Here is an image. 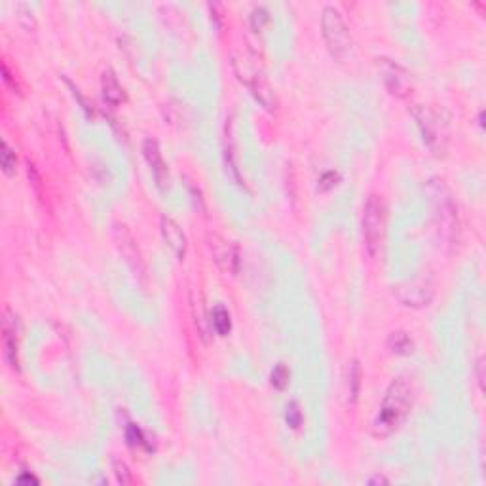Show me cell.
Listing matches in <instances>:
<instances>
[{
    "instance_id": "cell-13",
    "label": "cell",
    "mask_w": 486,
    "mask_h": 486,
    "mask_svg": "<svg viewBox=\"0 0 486 486\" xmlns=\"http://www.w3.org/2000/svg\"><path fill=\"white\" fill-rule=\"evenodd\" d=\"M160 230H162V237L167 243V247L173 251V255L179 258V260H185L188 243H186V236L183 228L179 226V222L171 219V217H167V215H162Z\"/></svg>"
},
{
    "instance_id": "cell-14",
    "label": "cell",
    "mask_w": 486,
    "mask_h": 486,
    "mask_svg": "<svg viewBox=\"0 0 486 486\" xmlns=\"http://www.w3.org/2000/svg\"><path fill=\"white\" fill-rule=\"evenodd\" d=\"M344 380H346V399H348V403H355L359 392H361V363L358 359L348 361Z\"/></svg>"
},
{
    "instance_id": "cell-12",
    "label": "cell",
    "mask_w": 486,
    "mask_h": 486,
    "mask_svg": "<svg viewBox=\"0 0 486 486\" xmlns=\"http://www.w3.org/2000/svg\"><path fill=\"white\" fill-rule=\"evenodd\" d=\"M143 154L146 164L151 165V171L156 179V185L165 190L169 186V169H167V164H165L164 156H162V151H160V144H158L156 139H144L143 143Z\"/></svg>"
},
{
    "instance_id": "cell-24",
    "label": "cell",
    "mask_w": 486,
    "mask_h": 486,
    "mask_svg": "<svg viewBox=\"0 0 486 486\" xmlns=\"http://www.w3.org/2000/svg\"><path fill=\"white\" fill-rule=\"evenodd\" d=\"M126 439L131 446H143L144 444V435L141 429L137 428L135 424H129L126 428Z\"/></svg>"
},
{
    "instance_id": "cell-23",
    "label": "cell",
    "mask_w": 486,
    "mask_h": 486,
    "mask_svg": "<svg viewBox=\"0 0 486 486\" xmlns=\"http://www.w3.org/2000/svg\"><path fill=\"white\" fill-rule=\"evenodd\" d=\"M340 183V175L338 171H325L317 181V192H329L330 188H335L336 185Z\"/></svg>"
},
{
    "instance_id": "cell-7",
    "label": "cell",
    "mask_w": 486,
    "mask_h": 486,
    "mask_svg": "<svg viewBox=\"0 0 486 486\" xmlns=\"http://www.w3.org/2000/svg\"><path fill=\"white\" fill-rule=\"evenodd\" d=\"M395 299L407 308H428L435 299V285L428 278L410 279L394 287Z\"/></svg>"
},
{
    "instance_id": "cell-3",
    "label": "cell",
    "mask_w": 486,
    "mask_h": 486,
    "mask_svg": "<svg viewBox=\"0 0 486 486\" xmlns=\"http://www.w3.org/2000/svg\"><path fill=\"white\" fill-rule=\"evenodd\" d=\"M414 120L420 128L424 143L428 144L429 151L443 156L449 144V122L446 116L443 115V110L433 107H424V105H416L412 108Z\"/></svg>"
},
{
    "instance_id": "cell-18",
    "label": "cell",
    "mask_w": 486,
    "mask_h": 486,
    "mask_svg": "<svg viewBox=\"0 0 486 486\" xmlns=\"http://www.w3.org/2000/svg\"><path fill=\"white\" fill-rule=\"evenodd\" d=\"M0 165H2V171L6 173L8 177H12L15 173V165H17V158H15L14 149L2 141V152H0Z\"/></svg>"
},
{
    "instance_id": "cell-2",
    "label": "cell",
    "mask_w": 486,
    "mask_h": 486,
    "mask_svg": "<svg viewBox=\"0 0 486 486\" xmlns=\"http://www.w3.org/2000/svg\"><path fill=\"white\" fill-rule=\"evenodd\" d=\"M426 192H428L431 219H433L439 242L443 247H454L460 237V219H458V206L451 188L443 179L433 177L428 181Z\"/></svg>"
},
{
    "instance_id": "cell-10",
    "label": "cell",
    "mask_w": 486,
    "mask_h": 486,
    "mask_svg": "<svg viewBox=\"0 0 486 486\" xmlns=\"http://www.w3.org/2000/svg\"><path fill=\"white\" fill-rule=\"evenodd\" d=\"M115 240L126 265L131 268V272L135 274L137 278L146 279V266H144L143 255L137 247L135 237L131 236V232L124 224H115Z\"/></svg>"
},
{
    "instance_id": "cell-5",
    "label": "cell",
    "mask_w": 486,
    "mask_h": 486,
    "mask_svg": "<svg viewBox=\"0 0 486 486\" xmlns=\"http://www.w3.org/2000/svg\"><path fill=\"white\" fill-rule=\"evenodd\" d=\"M232 67H234V72L237 74V78L242 80L245 86L249 87L253 97L266 108L274 112L278 108V97H276V92L272 90V86L268 84V80L260 74L258 71H255L245 59L234 58L232 59Z\"/></svg>"
},
{
    "instance_id": "cell-17",
    "label": "cell",
    "mask_w": 486,
    "mask_h": 486,
    "mask_svg": "<svg viewBox=\"0 0 486 486\" xmlns=\"http://www.w3.org/2000/svg\"><path fill=\"white\" fill-rule=\"evenodd\" d=\"M211 327L215 333L221 336H228L232 330V319H230L228 310L224 306H215L211 312Z\"/></svg>"
},
{
    "instance_id": "cell-1",
    "label": "cell",
    "mask_w": 486,
    "mask_h": 486,
    "mask_svg": "<svg viewBox=\"0 0 486 486\" xmlns=\"http://www.w3.org/2000/svg\"><path fill=\"white\" fill-rule=\"evenodd\" d=\"M414 403V387L408 378L399 376L395 378L389 387L386 389V395L382 399V405L378 408V414L372 422V435L389 437L401 428V424L407 420L410 414V408Z\"/></svg>"
},
{
    "instance_id": "cell-6",
    "label": "cell",
    "mask_w": 486,
    "mask_h": 486,
    "mask_svg": "<svg viewBox=\"0 0 486 486\" xmlns=\"http://www.w3.org/2000/svg\"><path fill=\"white\" fill-rule=\"evenodd\" d=\"M384 226H386V209L378 196H371L367 206H364L363 215V236L364 247L369 255L374 257L382 247L384 240Z\"/></svg>"
},
{
    "instance_id": "cell-22",
    "label": "cell",
    "mask_w": 486,
    "mask_h": 486,
    "mask_svg": "<svg viewBox=\"0 0 486 486\" xmlns=\"http://www.w3.org/2000/svg\"><path fill=\"white\" fill-rule=\"evenodd\" d=\"M112 469H115V477L120 485H131V483H133V475H131V471H129V467L126 462L115 460V462H112Z\"/></svg>"
},
{
    "instance_id": "cell-21",
    "label": "cell",
    "mask_w": 486,
    "mask_h": 486,
    "mask_svg": "<svg viewBox=\"0 0 486 486\" xmlns=\"http://www.w3.org/2000/svg\"><path fill=\"white\" fill-rule=\"evenodd\" d=\"M249 19H251V27L257 31V33H260V31L265 29L266 25H268V22H270V14H268V10H266L265 6H257V8H253Z\"/></svg>"
},
{
    "instance_id": "cell-25",
    "label": "cell",
    "mask_w": 486,
    "mask_h": 486,
    "mask_svg": "<svg viewBox=\"0 0 486 486\" xmlns=\"http://www.w3.org/2000/svg\"><path fill=\"white\" fill-rule=\"evenodd\" d=\"M2 76H4V82H6L8 86L12 87L14 92H17V90H19V87H17V82H15V78L12 76V72H10V67H8L6 61L2 63Z\"/></svg>"
},
{
    "instance_id": "cell-16",
    "label": "cell",
    "mask_w": 486,
    "mask_h": 486,
    "mask_svg": "<svg viewBox=\"0 0 486 486\" xmlns=\"http://www.w3.org/2000/svg\"><path fill=\"white\" fill-rule=\"evenodd\" d=\"M387 350L395 355H410L414 351V340L407 330H394L387 336Z\"/></svg>"
},
{
    "instance_id": "cell-19",
    "label": "cell",
    "mask_w": 486,
    "mask_h": 486,
    "mask_svg": "<svg viewBox=\"0 0 486 486\" xmlns=\"http://www.w3.org/2000/svg\"><path fill=\"white\" fill-rule=\"evenodd\" d=\"M302 420H304V414H302V408L299 405V401H289L285 407V422L291 429H299L302 426Z\"/></svg>"
},
{
    "instance_id": "cell-26",
    "label": "cell",
    "mask_w": 486,
    "mask_h": 486,
    "mask_svg": "<svg viewBox=\"0 0 486 486\" xmlns=\"http://www.w3.org/2000/svg\"><path fill=\"white\" fill-rule=\"evenodd\" d=\"M15 483H17V485H38L40 480L36 479L35 475H31V473H22V475L15 479Z\"/></svg>"
},
{
    "instance_id": "cell-15",
    "label": "cell",
    "mask_w": 486,
    "mask_h": 486,
    "mask_svg": "<svg viewBox=\"0 0 486 486\" xmlns=\"http://www.w3.org/2000/svg\"><path fill=\"white\" fill-rule=\"evenodd\" d=\"M101 90H103V97L110 107H118L124 101V90H122L120 82H118L116 74L110 69L103 72V76H101Z\"/></svg>"
},
{
    "instance_id": "cell-28",
    "label": "cell",
    "mask_w": 486,
    "mask_h": 486,
    "mask_svg": "<svg viewBox=\"0 0 486 486\" xmlns=\"http://www.w3.org/2000/svg\"><path fill=\"white\" fill-rule=\"evenodd\" d=\"M477 382H479L480 389L485 386V358H480L477 361Z\"/></svg>"
},
{
    "instance_id": "cell-11",
    "label": "cell",
    "mask_w": 486,
    "mask_h": 486,
    "mask_svg": "<svg viewBox=\"0 0 486 486\" xmlns=\"http://www.w3.org/2000/svg\"><path fill=\"white\" fill-rule=\"evenodd\" d=\"M17 338H19V319H17L15 312H12L6 306L2 312V344H4V359L12 371H19Z\"/></svg>"
},
{
    "instance_id": "cell-9",
    "label": "cell",
    "mask_w": 486,
    "mask_h": 486,
    "mask_svg": "<svg viewBox=\"0 0 486 486\" xmlns=\"http://www.w3.org/2000/svg\"><path fill=\"white\" fill-rule=\"evenodd\" d=\"M376 61H378V71L382 74V80H384L389 93L395 95V97H401V99L408 97L410 92H412L410 72L405 67H401L399 63H395V61L387 58H380Z\"/></svg>"
},
{
    "instance_id": "cell-8",
    "label": "cell",
    "mask_w": 486,
    "mask_h": 486,
    "mask_svg": "<svg viewBox=\"0 0 486 486\" xmlns=\"http://www.w3.org/2000/svg\"><path fill=\"white\" fill-rule=\"evenodd\" d=\"M208 247L217 268L224 276H236V272L240 270V251H237L236 243L228 242L226 237H222L217 232H209Z\"/></svg>"
},
{
    "instance_id": "cell-27",
    "label": "cell",
    "mask_w": 486,
    "mask_h": 486,
    "mask_svg": "<svg viewBox=\"0 0 486 486\" xmlns=\"http://www.w3.org/2000/svg\"><path fill=\"white\" fill-rule=\"evenodd\" d=\"M27 173H29V179L31 183L35 185V188L40 192V177H38V173H36L35 165L33 164H27Z\"/></svg>"
},
{
    "instance_id": "cell-29",
    "label": "cell",
    "mask_w": 486,
    "mask_h": 486,
    "mask_svg": "<svg viewBox=\"0 0 486 486\" xmlns=\"http://www.w3.org/2000/svg\"><path fill=\"white\" fill-rule=\"evenodd\" d=\"M367 485H389V479H386L384 475H374L367 480Z\"/></svg>"
},
{
    "instance_id": "cell-20",
    "label": "cell",
    "mask_w": 486,
    "mask_h": 486,
    "mask_svg": "<svg viewBox=\"0 0 486 486\" xmlns=\"http://www.w3.org/2000/svg\"><path fill=\"white\" fill-rule=\"evenodd\" d=\"M289 378H291V372L283 363H278L274 367L272 374H270V384H272L276 389L283 392L287 386H289Z\"/></svg>"
},
{
    "instance_id": "cell-4",
    "label": "cell",
    "mask_w": 486,
    "mask_h": 486,
    "mask_svg": "<svg viewBox=\"0 0 486 486\" xmlns=\"http://www.w3.org/2000/svg\"><path fill=\"white\" fill-rule=\"evenodd\" d=\"M321 33L323 40L329 48L330 56L336 59H344L350 56L351 46V33L348 23L344 22V15L340 10L335 6H325L321 12Z\"/></svg>"
}]
</instances>
